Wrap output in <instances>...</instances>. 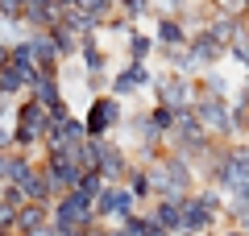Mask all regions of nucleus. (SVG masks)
Masks as SVG:
<instances>
[{
  "label": "nucleus",
  "instance_id": "1",
  "mask_svg": "<svg viewBox=\"0 0 249 236\" xmlns=\"http://www.w3.org/2000/svg\"><path fill=\"white\" fill-rule=\"evenodd\" d=\"M150 166V186H154V199H183V195L196 191V162H187V157L178 153H162L154 157V162H145Z\"/></svg>",
  "mask_w": 249,
  "mask_h": 236
},
{
  "label": "nucleus",
  "instance_id": "2",
  "mask_svg": "<svg viewBox=\"0 0 249 236\" xmlns=\"http://www.w3.org/2000/svg\"><path fill=\"white\" fill-rule=\"evenodd\" d=\"M50 219H54V228H58V236H88L91 228L100 224L96 199H88V195L75 186V191H67V195H58V199H54Z\"/></svg>",
  "mask_w": 249,
  "mask_h": 236
},
{
  "label": "nucleus",
  "instance_id": "3",
  "mask_svg": "<svg viewBox=\"0 0 249 236\" xmlns=\"http://www.w3.org/2000/svg\"><path fill=\"white\" fill-rule=\"evenodd\" d=\"M50 124H54L50 112H46V108L37 104L34 96H21L17 116H13V149H25V153H34V149L46 141Z\"/></svg>",
  "mask_w": 249,
  "mask_h": 236
},
{
  "label": "nucleus",
  "instance_id": "4",
  "mask_svg": "<svg viewBox=\"0 0 249 236\" xmlns=\"http://www.w3.org/2000/svg\"><path fill=\"white\" fill-rule=\"evenodd\" d=\"M42 170H46V183H50L54 199H58V195H67V191H75V186H79V178L88 174V170H83V162L75 157V149H46Z\"/></svg>",
  "mask_w": 249,
  "mask_h": 236
},
{
  "label": "nucleus",
  "instance_id": "5",
  "mask_svg": "<svg viewBox=\"0 0 249 236\" xmlns=\"http://www.w3.org/2000/svg\"><path fill=\"white\" fill-rule=\"evenodd\" d=\"M154 91H158V104H166L170 112H187V108H196V100H199V83L191 75H178V70L154 75Z\"/></svg>",
  "mask_w": 249,
  "mask_h": 236
},
{
  "label": "nucleus",
  "instance_id": "6",
  "mask_svg": "<svg viewBox=\"0 0 249 236\" xmlns=\"http://www.w3.org/2000/svg\"><path fill=\"white\" fill-rule=\"evenodd\" d=\"M196 116H199V124L208 129V137H232V133H241L237 129V116H232V104L224 96H208V91H199Z\"/></svg>",
  "mask_w": 249,
  "mask_h": 236
},
{
  "label": "nucleus",
  "instance_id": "7",
  "mask_svg": "<svg viewBox=\"0 0 249 236\" xmlns=\"http://www.w3.org/2000/svg\"><path fill=\"white\" fill-rule=\"evenodd\" d=\"M83 124H88V137H108L116 124H124V108H121V100H116L112 91L96 96V100H91V108H88V116H83Z\"/></svg>",
  "mask_w": 249,
  "mask_h": 236
},
{
  "label": "nucleus",
  "instance_id": "8",
  "mask_svg": "<svg viewBox=\"0 0 249 236\" xmlns=\"http://www.w3.org/2000/svg\"><path fill=\"white\" fill-rule=\"evenodd\" d=\"M129 166H133V157L124 153L116 141L100 137V174H104V183L121 186V183H124V174H129Z\"/></svg>",
  "mask_w": 249,
  "mask_h": 236
},
{
  "label": "nucleus",
  "instance_id": "9",
  "mask_svg": "<svg viewBox=\"0 0 249 236\" xmlns=\"http://www.w3.org/2000/svg\"><path fill=\"white\" fill-rule=\"evenodd\" d=\"M216 219H220V216H216V211H208L204 199H199L196 191L183 195V236H204Z\"/></svg>",
  "mask_w": 249,
  "mask_h": 236
},
{
  "label": "nucleus",
  "instance_id": "10",
  "mask_svg": "<svg viewBox=\"0 0 249 236\" xmlns=\"http://www.w3.org/2000/svg\"><path fill=\"white\" fill-rule=\"evenodd\" d=\"M187 54H191V62H196L199 70H212V67H216V62H220L229 50H224V46L216 42V37L208 34L204 25H199V34H191V42H187Z\"/></svg>",
  "mask_w": 249,
  "mask_h": 236
},
{
  "label": "nucleus",
  "instance_id": "11",
  "mask_svg": "<svg viewBox=\"0 0 249 236\" xmlns=\"http://www.w3.org/2000/svg\"><path fill=\"white\" fill-rule=\"evenodd\" d=\"M145 83H154L150 67H145V62H133V58H129V67L112 75V96H116V100H124V96H133V91H142Z\"/></svg>",
  "mask_w": 249,
  "mask_h": 236
},
{
  "label": "nucleus",
  "instance_id": "12",
  "mask_svg": "<svg viewBox=\"0 0 249 236\" xmlns=\"http://www.w3.org/2000/svg\"><path fill=\"white\" fill-rule=\"evenodd\" d=\"M46 34H50V42H54V50H58L62 62L71 58V54H79V46H83V34H79L75 25H67V17H62L58 25H50Z\"/></svg>",
  "mask_w": 249,
  "mask_h": 236
},
{
  "label": "nucleus",
  "instance_id": "13",
  "mask_svg": "<svg viewBox=\"0 0 249 236\" xmlns=\"http://www.w3.org/2000/svg\"><path fill=\"white\" fill-rule=\"evenodd\" d=\"M154 42H158V50H178V46L191 42V34L183 29L178 17H158V34H154Z\"/></svg>",
  "mask_w": 249,
  "mask_h": 236
},
{
  "label": "nucleus",
  "instance_id": "14",
  "mask_svg": "<svg viewBox=\"0 0 249 236\" xmlns=\"http://www.w3.org/2000/svg\"><path fill=\"white\" fill-rule=\"evenodd\" d=\"M150 216L158 219L166 232H183V199H154V207H150Z\"/></svg>",
  "mask_w": 249,
  "mask_h": 236
},
{
  "label": "nucleus",
  "instance_id": "15",
  "mask_svg": "<svg viewBox=\"0 0 249 236\" xmlns=\"http://www.w3.org/2000/svg\"><path fill=\"white\" fill-rule=\"evenodd\" d=\"M25 96H34L37 104L46 108V112H54L58 104H67V96H62V83H58V79H37V83L25 91Z\"/></svg>",
  "mask_w": 249,
  "mask_h": 236
},
{
  "label": "nucleus",
  "instance_id": "16",
  "mask_svg": "<svg viewBox=\"0 0 249 236\" xmlns=\"http://www.w3.org/2000/svg\"><path fill=\"white\" fill-rule=\"evenodd\" d=\"M124 186L137 195V203L142 199H154V186H150V166L145 162H133L129 166V174H124Z\"/></svg>",
  "mask_w": 249,
  "mask_h": 236
},
{
  "label": "nucleus",
  "instance_id": "17",
  "mask_svg": "<svg viewBox=\"0 0 249 236\" xmlns=\"http://www.w3.org/2000/svg\"><path fill=\"white\" fill-rule=\"evenodd\" d=\"M154 50H158V42H154V37H145V34H137V25L124 34V54H129L133 62H145Z\"/></svg>",
  "mask_w": 249,
  "mask_h": 236
},
{
  "label": "nucleus",
  "instance_id": "18",
  "mask_svg": "<svg viewBox=\"0 0 249 236\" xmlns=\"http://www.w3.org/2000/svg\"><path fill=\"white\" fill-rule=\"evenodd\" d=\"M37 224H50V207L46 203H25V207L17 211V232H29V228Z\"/></svg>",
  "mask_w": 249,
  "mask_h": 236
},
{
  "label": "nucleus",
  "instance_id": "19",
  "mask_svg": "<svg viewBox=\"0 0 249 236\" xmlns=\"http://www.w3.org/2000/svg\"><path fill=\"white\" fill-rule=\"evenodd\" d=\"M25 79H21L17 75V70H13V67H4V70H0V96H4V100H13V96H25Z\"/></svg>",
  "mask_w": 249,
  "mask_h": 236
},
{
  "label": "nucleus",
  "instance_id": "20",
  "mask_svg": "<svg viewBox=\"0 0 249 236\" xmlns=\"http://www.w3.org/2000/svg\"><path fill=\"white\" fill-rule=\"evenodd\" d=\"M150 120L158 124V133L170 141V133H175V112H170L166 104H154V108H150Z\"/></svg>",
  "mask_w": 249,
  "mask_h": 236
},
{
  "label": "nucleus",
  "instance_id": "21",
  "mask_svg": "<svg viewBox=\"0 0 249 236\" xmlns=\"http://www.w3.org/2000/svg\"><path fill=\"white\" fill-rule=\"evenodd\" d=\"M0 203H9L13 211H21V207H25V203H29V195L21 191L17 183H4V186H0Z\"/></svg>",
  "mask_w": 249,
  "mask_h": 236
},
{
  "label": "nucleus",
  "instance_id": "22",
  "mask_svg": "<svg viewBox=\"0 0 249 236\" xmlns=\"http://www.w3.org/2000/svg\"><path fill=\"white\" fill-rule=\"evenodd\" d=\"M104 186H108V183H104V174H100V170H88V174L79 178V191L88 195V199H96V195L104 191Z\"/></svg>",
  "mask_w": 249,
  "mask_h": 236
},
{
  "label": "nucleus",
  "instance_id": "23",
  "mask_svg": "<svg viewBox=\"0 0 249 236\" xmlns=\"http://www.w3.org/2000/svg\"><path fill=\"white\" fill-rule=\"evenodd\" d=\"M208 4H212V13H220V17H245L249 0H208Z\"/></svg>",
  "mask_w": 249,
  "mask_h": 236
},
{
  "label": "nucleus",
  "instance_id": "24",
  "mask_svg": "<svg viewBox=\"0 0 249 236\" xmlns=\"http://www.w3.org/2000/svg\"><path fill=\"white\" fill-rule=\"evenodd\" d=\"M229 54H232V58H237L241 67L249 70V29H241V34L232 37V46H229Z\"/></svg>",
  "mask_w": 249,
  "mask_h": 236
},
{
  "label": "nucleus",
  "instance_id": "25",
  "mask_svg": "<svg viewBox=\"0 0 249 236\" xmlns=\"http://www.w3.org/2000/svg\"><path fill=\"white\" fill-rule=\"evenodd\" d=\"M21 17H25V0H0V21L21 25Z\"/></svg>",
  "mask_w": 249,
  "mask_h": 236
},
{
  "label": "nucleus",
  "instance_id": "26",
  "mask_svg": "<svg viewBox=\"0 0 249 236\" xmlns=\"http://www.w3.org/2000/svg\"><path fill=\"white\" fill-rule=\"evenodd\" d=\"M121 9H124V17H150V13H154V4H150V0H121Z\"/></svg>",
  "mask_w": 249,
  "mask_h": 236
},
{
  "label": "nucleus",
  "instance_id": "27",
  "mask_svg": "<svg viewBox=\"0 0 249 236\" xmlns=\"http://www.w3.org/2000/svg\"><path fill=\"white\" fill-rule=\"evenodd\" d=\"M88 87H91V96H104V91L112 87V79H108L104 70H88Z\"/></svg>",
  "mask_w": 249,
  "mask_h": 236
},
{
  "label": "nucleus",
  "instance_id": "28",
  "mask_svg": "<svg viewBox=\"0 0 249 236\" xmlns=\"http://www.w3.org/2000/svg\"><path fill=\"white\" fill-rule=\"evenodd\" d=\"M17 236H58V228H54V219H50V224H37V228H29V232H17Z\"/></svg>",
  "mask_w": 249,
  "mask_h": 236
},
{
  "label": "nucleus",
  "instance_id": "29",
  "mask_svg": "<svg viewBox=\"0 0 249 236\" xmlns=\"http://www.w3.org/2000/svg\"><path fill=\"white\" fill-rule=\"evenodd\" d=\"M13 149V129H4V120H0V153H9Z\"/></svg>",
  "mask_w": 249,
  "mask_h": 236
},
{
  "label": "nucleus",
  "instance_id": "30",
  "mask_svg": "<svg viewBox=\"0 0 249 236\" xmlns=\"http://www.w3.org/2000/svg\"><path fill=\"white\" fill-rule=\"evenodd\" d=\"M9 58H13V42H0V70L9 67Z\"/></svg>",
  "mask_w": 249,
  "mask_h": 236
},
{
  "label": "nucleus",
  "instance_id": "31",
  "mask_svg": "<svg viewBox=\"0 0 249 236\" xmlns=\"http://www.w3.org/2000/svg\"><path fill=\"white\" fill-rule=\"evenodd\" d=\"M220 236H249V228H237V224H229V228H224Z\"/></svg>",
  "mask_w": 249,
  "mask_h": 236
},
{
  "label": "nucleus",
  "instance_id": "32",
  "mask_svg": "<svg viewBox=\"0 0 249 236\" xmlns=\"http://www.w3.org/2000/svg\"><path fill=\"white\" fill-rule=\"evenodd\" d=\"M166 4H170V9H175V13H178V9H183V4H187V0H166Z\"/></svg>",
  "mask_w": 249,
  "mask_h": 236
},
{
  "label": "nucleus",
  "instance_id": "33",
  "mask_svg": "<svg viewBox=\"0 0 249 236\" xmlns=\"http://www.w3.org/2000/svg\"><path fill=\"white\" fill-rule=\"evenodd\" d=\"M241 96H245V100H249V75H245V91H241Z\"/></svg>",
  "mask_w": 249,
  "mask_h": 236
},
{
  "label": "nucleus",
  "instance_id": "34",
  "mask_svg": "<svg viewBox=\"0 0 249 236\" xmlns=\"http://www.w3.org/2000/svg\"><path fill=\"white\" fill-rule=\"evenodd\" d=\"M4 104H9V100H4V96H0V116H4Z\"/></svg>",
  "mask_w": 249,
  "mask_h": 236
},
{
  "label": "nucleus",
  "instance_id": "35",
  "mask_svg": "<svg viewBox=\"0 0 249 236\" xmlns=\"http://www.w3.org/2000/svg\"><path fill=\"white\" fill-rule=\"evenodd\" d=\"M116 4H121V0H116Z\"/></svg>",
  "mask_w": 249,
  "mask_h": 236
}]
</instances>
